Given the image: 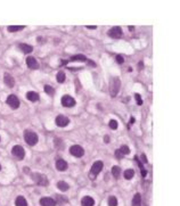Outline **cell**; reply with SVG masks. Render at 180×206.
<instances>
[{
  "mask_svg": "<svg viewBox=\"0 0 180 206\" xmlns=\"http://www.w3.org/2000/svg\"><path fill=\"white\" fill-rule=\"evenodd\" d=\"M120 88H121V81L119 78H113L111 81H109V95L111 97H116L119 91H120Z\"/></svg>",
  "mask_w": 180,
  "mask_h": 206,
  "instance_id": "6da1fadb",
  "label": "cell"
},
{
  "mask_svg": "<svg viewBox=\"0 0 180 206\" xmlns=\"http://www.w3.org/2000/svg\"><path fill=\"white\" fill-rule=\"evenodd\" d=\"M24 140L29 146H34V145L38 144L39 138L35 132H33L31 130H25L24 131Z\"/></svg>",
  "mask_w": 180,
  "mask_h": 206,
  "instance_id": "7a4b0ae2",
  "label": "cell"
},
{
  "mask_svg": "<svg viewBox=\"0 0 180 206\" xmlns=\"http://www.w3.org/2000/svg\"><path fill=\"white\" fill-rule=\"evenodd\" d=\"M104 167V163L102 161H96L95 163L92 164L91 169H90V173H89V178L91 180H95L96 176L100 173V171L103 170Z\"/></svg>",
  "mask_w": 180,
  "mask_h": 206,
  "instance_id": "3957f363",
  "label": "cell"
},
{
  "mask_svg": "<svg viewBox=\"0 0 180 206\" xmlns=\"http://www.w3.org/2000/svg\"><path fill=\"white\" fill-rule=\"evenodd\" d=\"M31 178L38 186H43L44 187V186L49 185V180H48L47 175L42 174V173H32Z\"/></svg>",
  "mask_w": 180,
  "mask_h": 206,
  "instance_id": "277c9868",
  "label": "cell"
},
{
  "mask_svg": "<svg viewBox=\"0 0 180 206\" xmlns=\"http://www.w3.org/2000/svg\"><path fill=\"white\" fill-rule=\"evenodd\" d=\"M61 103L63 105L64 107H74L75 105H76V102H75V99L73 97H71L70 95H64L63 97H62V99H61Z\"/></svg>",
  "mask_w": 180,
  "mask_h": 206,
  "instance_id": "5b68a950",
  "label": "cell"
},
{
  "mask_svg": "<svg viewBox=\"0 0 180 206\" xmlns=\"http://www.w3.org/2000/svg\"><path fill=\"white\" fill-rule=\"evenodd\" d=\"M107 34H108V37H111L112 39H120V38L123 35V31H122V29H121L120 26H114V28H112L111 30H108Z\"/></svg>",
  "mask_w": 180,
  "mask_h": 206,
  "instance_id": "8992f818",
  "label": "cell"
},
{
  "mask_svg": "<svg viewBox=\"0 0 180 206\" xmlns=\"http://www.w3.org/2000/svg\"><path fill=\"white\" fill-rule=\"evenodd\" d=\"M6 103L8 104L13 109H17L20 107V99L15 95H9L6 99Z\"/></svg>",
  "mask_w": 180,
  "mask_h": 206,
  "instance_id": "52a82bcc",
  "label": "cell"
},
{
  "mask_svg": "<svg viewBox=\"0 0 180 206\" xmlns=\"http://www.w3.org/2000/svg\"><path fill=\"white\" fill-rule=\"evenodd\" d=\"M11 153H13V155H14L15 157H17L18 159H23L24 156H25V150H24V148H23L22 146H20V145L14 146L13 149H11Z\"/></svg>",
  "mask_w": 180,
  "mask_h": 206,
  "instance_id": "ba28073f",
  "label": "cell"
},
{
  "mask_svg": "<svg viewBox=\"0 0 180 206\" xmlns=\"http://www.w3.org/2000/svg\"><path fill=\"white\" fill-rule=\"evenodd\" d=\"M70 153H71L72 156H74V157H82L83 154H85V150H83V148H82L81 146L74 145V146H72V147L70 148Z\"/></svg>",
  "mask_w": 180,
  "mask_h": 206,
  "instance_id": "9c48e42d",
  "label": "cell"
},
{
  "mask_svg": "<svg viewBox=\"0 0 180 206\" xmlns=\"http://www.w3.org/2000/svg\"><path fill=\"white\" fill-rule=\"evenodd\" d=\"M56 125L57 126H59V128H65V126H67L68 124H70V119L68 117H66L65 115H58L57 117H56Z\"/></svg>",
  "mask_w": 180,
  "mask_h": 206,
  "instance_id": "30bf717a",
  "label": "cell"
},
{
  "mask_svg": "<svg viewBox=\"0 0 180 206\" xmlns=\"http://www.w3.org/2000/svg\"><path fill=\"white\" fill-rule=\"evenodd\" d=\"M26 65L31 70H38L39 68V63L34 57H28L26 58Z\"/></svg>",
  "mask_w": 180,
  "mask_h": 206,
  "instance_id": "8fae6325",
  "label": "cell"
},
{
  "mask_svg": "<svg viewBox=\"0 0 180 206\" xmlns=\"http://www.w3.org/2000/svg\"><path fill=\"white\" fill-rule=\"evenodd\" d=\"M67 167H68V164H67L66 161H64V159H62V158H59V159L56 161V169H57L58 171H61V172L66 171Z\"/></svg>",
  "mask_w": 180,
  "mask_h": 206,
  "instance_id": "7c38bea8",
  "label": "cell"
},
{
  "mask_svg": "<svg viewBox=\"0 0 180 206\" xmlns=\"http://www.w3.org/2000/svg\"><path fill=\"white\" fill-rule=\"evenodd\" d=\"M40 205L41 206H56V202L54 198L50 197H42L40 199Z\"/></svg>",
  "mask_w": 180,
  "mask_h": 206,
  "instance_id": "4fadbf2b",
  "label": "cell"
},
{
  "mask_svg": "<svg viewBox=\"0 0 180 206\" xmlns=\"http://www.w3.org/2000/svg\"><path fill=\"white\" fill-rule=\"evenodd\" d=\"M4 82H5V84H6L7 87H9V88H13V87L15 85V80H14V78L11 76V74H8V73H6V74L4 75Z\"/></svg>",
  "mask_w": 180,
  "mask_h": 206,
  "instance_id": "5bb4252c",
  "label": "cell"
},
{
  "mask_svg": "<svg viewBox=\"0 0 180 206\" xmlns=\"http://www.w3.org/2000/svg\"><path fill=\"white\" fill-rule=\"evenodd\" d=\"M81 206H95V199L90 196H85L81 199Z\"/></svg>",
  "mask_w": 180,
  "mask_h": 206,
  "instance_id": "9a60e30c",
  "label": "cell"
},
{
  "mask_svg": "<svg viewBox=\"0 0 180 206\" xmlns=\"http://www.w3.org/2000/svg\"><path fill=\"white\" fill-rule=\"evenodd\" d=\"M39 93L34 92V91H29V92L26 93V98L30 100V102H33V103H35V102H38L39 100Z\"/></svg>",
  "mask_w": 180,
  "mask_h": 206,
  "instance_id": "2e32d148",
  "label": "cell"
},
{
  "mask_svg": "<svg viewBox=\"0 0 180 206\" xmlns=\"http://www.w3.org/2000/svg\"><path fill=\"white\" fill-rule=\"evenodd\" d=\"M18 48H20L24 54H30V52H33V47L26 44V43H20V44H18Z\"/></svg>",
  "mask_w": 180,
  "mask_h": 206,
  "instance_id": "e0dca14e",
  "label": "cell"
},
{
  "mask_svg": "<svg viewBox=\"0 0 180 206\" xmlns=\"http://www.w3.org/2000/svg\"><path fill=\"white\" fill-rule=\"evenodd\" d=\"M68 62H87V57L85 55H75L70 58Z\"/></svg>",
  "mask_w": 180,
  "mask_h": 206,
  "instance_id": "ac0fdd59",
  "label": "cell"
},
{
  "mask_svg": "<svg viewBox=\"0 0 180 206\" xmlns=\"http://www.w3.org/2000/svg\"><path fill=\"white\" fill-rule=\"evenodd\" d=\"M15 206H28V202L23 196H18L15 200Z\"/></svg>",
  "mask_w": 180,
  "mask_h": 206,
  "instance_id": "d6986e66",
  "label": "cell"
},
{
  "mask_svg": "<svg viewBox=\"0 0 180 206\" xmlns=\"http://www.w3.org/2000/svg\"><path fill=\"white\" fill-rule=\"evenodd\" d=\"M55 202H56V205H62V204L67 202V198H66L65 196L56 195L55 196Z\"/></svg>",
  "mask_w": 180,
  "mask_h": 206,
  "instance_id": "ffe728a7",
  "label": "cell"
},
{
  "mask_svg": "<svg viewBox=\"0 0 180 206\" xmlns=\"http://www.w3.org/2000/svg\"><path fill=\"white\" fill-rule=\"evenodd\" d=\"M132 206H140L141 205V196L139 194H136L132 198V203H131Z\"/></svg>",
  "mask_w": 180,
  "mask_h": 206,
  "instance_id": "44dd1931",
  "label": "cell"
},
{
  "mask_svg": "<svg viewBox=\"0 0 180 206\" xmlns=\"http://www.w3.org/2000/svg\"><path fill=\"white\" fill-rule=\"evenodd\" d=\"M24 29H25V26H23V25H21V26H20V25H11V26L7 28V30L9 32H11V33H13V32L21 31V30H24Z\"/></svg>",
  "mask_w": 180,
  "mask_h": 206,
  "instance_id": "7402d4cb",
  "label": "cell"
},
{
  "mask_svg": "<svg viewBox=\"0 0 180 206\" xmlns=\"http://www.w3.org/2000/svg\"><path fill=\"white\" fill-rule=\"evenodd\" d=\"M56 79H57V82L58 83H64L65 80H66V75H65V73L63 71H59V72L57 73Z\"/></svg>",
  "mask_w": 180,
  "mask_h": 206,
  "instance_id": "603a6c76",
  "label": "cell"
},
{
  "mask_svg": "<svg viewBox=\"0 0 180 206\" xmlns=\"http://www.w3.org/2000/svg\"><path fill=\"white\" fill-rule=\"evenodd\" d=\"M57 187H58V189L62 190V191H67L68 188H70V186L67 185L65 181H59V182L57 183Z\"/></svg>",
  "mask_w": 180,
  "mask_h": 206,
  "instance_id": "cb8c5ba5",
  "label": "cell"
},
{
  "mask_svg": "<svg viewBox=\"0 0 180 206\" xmlns=\"http://www.w3.org/2000/svg\"><path fill=\"white\" fill-rule=\"evenodd\" d=\"M135 159H136V162H137L138 166H139V167H140V171H141V175H143V176H144V178H145V176H146V175H147V171H146V170H145V167H144V166H143V164H141V162H140V159H139V158H138L137 156H136V157H135Z\"/></svg>",
  "mask_w": 180,
  "mask_h": 206,
  "instance_id": "d4e9b609",
  "label": "cell"
},
{
  "mask_svg": "<svg viewBox=\"0 0 180 206\" xmlns=\"http://www.w3.org/2000/svg\"><path fill=\"white\" fill-rule=\"evenodd\" d=\"M124 178L127 179V180H130V179H132L133 178V175H135V171L132 170V169H128L124 171Z\"/></svg>",
  "mask_w": 180,
  "mask_h": 206,
  "instance_id": "484cf974",
  "label": "cell"
},
{
  "mask_svg": "<svg viewBox=\"0 0 180 206\" xmlns=\"http://www.w3.org/2000/svg\"><path fill=\"white\" fill-rule=\"evenodd\" d=\"M112 174L113 176L117 179V178H120V174H121V169L119 167V166H113L112 167Z\"/></svg>",
  "mask_w": 180,
  "mask_h": 206,
  "instance_id": "4316f807",
  "label": "cell"
},
{
  "mask_svg": "<svg viewBox=\"0 0 180 206\" xmlns=\"http://www.w3.org/2000/svg\"><path fill=\"white\" fill-rule=\"evenodd\" d=\"M54 143H55V147L57 148V149H63L64 148V143L62 139H59V138H56L55 140H54Z\"/></svg>",
  "mask_w": 180,
  "mask_h": 206,
  "instance_id": "83f0119b",
  "label": "cell"
},
{
  "mask_svg": "<svg viewBox=\"0 0 180 206\" xmlns=\"http://www.w3.org/2000/svg\"><path fill=\"white\" fill-rule=\"evenodd\" d=\"M43 88H44V92L47 93V95H49V96H53L54 93H55V89H54L52 85H47L46 84Z\"/></svg>",
  "mask_w": 180,
  "mask_h": 206,
  "instance_id": "f1b7e54d",
  "label": "cell"
},
{
  "mask_svg": "<svg viewBox=\"0 0 180 206\" xmlns=\"http://www.w3.org/2000/svg\"><path fill=\"white\" fill-rule=\"evenodd\" d=\"M108 206H117L116 197H114V196H111V197L108 198Z\"/></svg>",
  "mask_w": 180,
  "mask_h": 206,
  "instance_id": "f546056e",
  "label": "cell"
},
{
  "mask_svg": "<svg viewBox=\"0 0 180 206\" xmlns=\"http://www.w3.org/2000/svg\"><path fill=\"white\" fill-rule=\"evenodd\" d=\"M120 152H121V153H122L123 155L130 154V149H129V147H128V146H126V145H123V146L120 148Z\"/></svg>",
  "mask_w": 180,
  "mask_h": 206,
  "instance_id": "4dcf8cb0",
  "label": "cell"
},
{
  "mask_svg": "<svg viewBox=\"0 0 180 206\" xmlns=\"http://www.w3.org/2000/svg\"><path fill=\"white\" fill-rule=\"evenodd\" d=\"M108 126L112 129V130H116L117 129V122L115 120H111L109 122H108Z\"/></svg>",
  "mask_w": 180,
  "mask_h": 206,
  "instance_id": "1f68e13d",
  "label": "cell"
},
{
  "mask_svg": "<svg viewBox=\"0 0 180 206\" xmlns=\"http://www.w3.org/2000/svg\"><path fill=\"white\" fill-rule=\"evenodd\" d=\"M115 61H116L117 64H123V63H124V58H123V56L117 55L116 57H115Z\"/></svg>",
  "mask_w": 180,
  "mask_h": 206,
  "instance_id": "d6a6232c",
  "label": "cell"
},
{
  "mask_svg": "<svg viewBox=\"0 0 180 206\" xmlns=\"http://www.w3.org/2000/svg\"><path fill=\"white\" fill-rule=\"evenodd\" d=\"M123 156H124V155H123L122 153H121V152H120V149H116V150H115V157H116V158L121 159Z\"/></svg>",
  "mask_w": 180,
  "mask_h": 206,
  "instance_id": "836d02e7",
  "label": "cell"
},
{
  "mask_svg": "<svg viewBox=\"0 0 180 206\" xmlns=\"http://www.w3.org/2000/svg\"><path fill=\"white\" fill-rule=\"evenodd\" d=\"M135 97H136V100H137L138 105H141V104H143V100H141V97H140V95L136 93V95H135Z\"/></svg>",
  "mask_w": 180,
  "mask_h": 206,
  "instance_id": "e575fe53",
  "label": "cell"
},
{
  "mask_svg": "<svg viewBox=\"0 0 180 206\" xmlns=\"http://www.w3.org/2000/svg\"><path fill=\"white\" fill-rule=\"evenodd\" d=\"M87 63H88V65H89V66H92V67H95L96 66L95 62H92V61H90V59H87Z\"/></svg>",
  "mask_w": 180,
  "mask_h": 206,
  "instance_id": "d590c367",
  "label": "cell"
},
{
  "mask_svg": "<svg viewBox=\"0 0 180 206\" xmlns=\"http://www.w3.org/2000/svg\"><path fill=\"white\" fill-rule=\"evenodd\" d=\"M141 161H143L144 163H146V164H147V162H148V161H147V157H146V155L145 154L141 155Z\"/></svg>",
  "mask_w": 180,
  "mask_h": 206,
  "instance_id": "8d00e7d4",
  "label": "cell"
},
{
  "mask_svg": "<svg viewBox=\"0 0 180 206\" xmlns=\"http://www.w3.org/2000/svg\"><path fill=\"white\" fill-rule=\"evenodd\" d=\"M87 29H89V30H96V29H97V26H96V25H92V26H91V25H88V26H87Z\"/></svg>",
  "mask_w": 180,
  "mask_h": 206,
  "instance_id": "74e56055",
  "label": "cell"
},
{
  "mask_svg": "<svg viewBox=\"0 0 180 206\" xmlns=\"http://www.w3.org/2000/svg\"><path fill=\"white\" fill-rule=\"evenodd\" d=\"M104 141H105L106 144L109 143V137H108V135H105V137H104Z\"/></svg>",
  "mask_w": 180,
  "mask_h": 206,
  "instance_id": "f35d334b",
  "label": "cell"
},
{
  "mask_svg": "<svg viewBox=\"0 0 180 206\" xmlns=\"http://www.w3.org/2000/svg\"><path fill=\"white\" fill-rule=\"evenodd\" d=\"M68 63V61H64V59H62V62H61V66H64V65H66Z\"/></svg>",
  "mask_w": 180,
  "mask_h": 206,
  "instance_id": "ab89813d",
  "label": "cell"
},
{
  "mask_svg": "<svg viewBox=\"0 0 180 206\" xmlns=\"http://www.w3.org/2000/svg\"><path fill=\"white\" fill-rule=\"evenodd\" d=\"M24 172H25V173H29V172H30V169H29V167H24Z\"/></svg>",
  "mask_w": 180,
  "mask_h": 206,
  "instance_id": "60d3db41",
  "label": "cell"
},
{
  "mask_svg": "<svg viewBox=\"0 0 180 206\" xmlns=\"http://www.w3.org/2000/svg\"><path fill=\"white\" fill-rule=\"evenodd\" d=\"M143 66H144V65H143V62H140L139 63V68L141 70V68H143Z\"/></svg>",
  "mask_w": 180,
  "mask_h": 206,
  "instance_id": "b9f144b4",
  "label": "cell"
},
{
  "mask_svg": "<svg viewBox=\"0 0 180 206\" xmlns=\"http://www.w3.org/2000/svg\"><path fill=\"white\" fill-rule=\"evenodd\" d=\"M129 30H130V31H133V30H135V28H133V26H129Z\"/></svg>",
  "mask_w": 180,
  "mask_h": 206,
  "instance_id": "7bdbcfd3",
  "label": "cell"
},
{
  "mask_svg": "<svg viewBox=\"0 0 180 206\" xmlns=\"http://www.w3.org/2000/svg\"><path fill=\"white\" fill-rule=\"evenodd\" d=\"M0 170H1V165H0Z\"/></svg>",
  "mask_w": 180,
  "mask_h": 206,
  "instance_id": "ee69618b",
  "label": "cell"
}]
</instances>
